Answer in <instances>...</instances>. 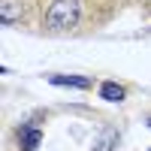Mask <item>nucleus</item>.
Here are the masks:
<instances>
[{"mask_svg":"<svg viewBox=\"0 0 151 151\" xmlns=\"http://www.w3.org/2000/svg\"><path fill=\"white\" fill-rule=\"evenodd\" d=\"M100 97L109 100V103H121V100L127 97V91H124L118 82H103V85H100Z\"/></svg>","mask_w":151,"mask_h":151,"instance_id":"nucleus-5","label":"nucleus"},{"mask_svg":"<svg viewBox=\"0 0 151 151\" xmlns=\"http://www.w3.org/2000/svg\"><path fill=\"white\" fill-rule=\"evenodd\" d=\"M148 151H151V148H148Z\"/></svg>","mask_w":151,"mask_h":151,"instance_id":"nucleus-8","label":"nucleus"},{"mask_svg":"<svg viewBox=\"0 0 151 151\" xmlns=\"http://www.w3.org/2000/svg\"><path fill=\"white\" fill-rule=\"evenodd\" d=\"M118 145V130L115 127H106L103 133H100V139L94 142V151H112Z\"/></svg>","mask_w":151,"mask_h":151,"instance_id":"nucleus-6","label":"nucleus"},{"mask_svg":"<svg viewBox=\"0 0 151 151\" xmlns=\"http://www.w3.org/2000/svg\"><path fill=\"white\" fill-rule=\"evenodd\" d=\"M21 18H24V0H3L0 3V24L3 27H9Z\"/></svg>","mask_w":151,"mask_h":151,"instance_id":"nucleus-3","label":"nucleus"},{"mask_svg":"<svg viewBox=\"0 0 151 151\" xmlns=\"http://www.w3.org/2000/svg\"><path fill=\"white\" fill-rule=\"evenodd\" d=\"M42 142V130L36 127V124H21L18 127V145L21 151H36Z\"/></svg>","mask_w":151,"mask_h":151,"instance_id":"nucleus-2","label":"nucleus"},{"mask_svg":"<svg viewBox=\"0 0 151 151\" xmlns=\"http://www.w3.org/2000/svg\"><path fill=\"white\" fill-rule=\"evenodd\" d=\"M79 15H82V6L79 0H55L45 12V30L52 33H64V30H73L79 24Z\"/></svg>","mask_w":151,"mask_h":151,"instance_id":"nucleus-1","label":"nucleus"},{"mask_svg":"<svg viewBox=\"0 0 151 151\" xmlns=\"http://www.w3.org/2000/svg\"><path fill=\"white\" fill-rule=\"evenodd\" d=\"M145 124H148V127H151V118H148V121H145Z\"/></svg>","mask_w":151,"mask_h":151,"instance_id":"nucleus-7","label":"nucleus"},{"mask_svg":"<svg viewBox=\"0 0 151 151\" xmlns=\"http://www.w3.org/2000/svg\"><path fill=\"white\" fill-rule=\"evenodd\" d=\"M48 82L58 85V88H82V91L94 85L88 76H48Z\"/></svg>","mask_w":151,"mask_h":151,"instance_id":"nucleus-4","label":"nucleus"}]
</instances>
